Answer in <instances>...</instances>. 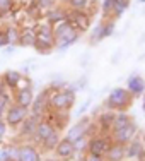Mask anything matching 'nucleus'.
Masks as SVG:
<instances>
[{
	"label": "nucleus",
	"mask_w": 145,
	"mask_h": 161,
	"mask_svg": "<svg viewBox=\"0 0 145 161\" xmlns=\"http://www.w3.org/2000/svg\"><path fill=\"white\" fill-rule=\"evenodd\" d=\"M67 22L79 33H84L91 26V16L84 10H68L67 14Z\"/></svg>",
	"instance_id": "nucleus-7"
},
{
	"label": "nucleus",
	"mask_w": 145,
	"mask_h": 161,
	"mask_svg": "<svg viewBox=\"0 0 145 161\" xmlns=\"http://www.w3.org/2000/svg\"><path fill=\"white\" fill-rule=\"evenodd\" d=\"M102 28H101V40L104 38H109L114 33V19H109V21H102L101 22Z\"/></svg>",
	"instance_id": "nucleus-26"
},
{
	"label": "nucleus",
	"mask_w": 145,
	"mask_h": 161,
	"mask_svg": "<svg viewBox=\"0 0 145 161\" xmlns=\"http://www.w3.org/2000/svg\"><path fill=\"white\" fill-rule=\"evenodd\" d=\"M143 43H145V31L142 33V36H140V40L137 41V45H143Z\"/></svg>",
	"instance_id": "nucleus-41"
},
{
	"label": "nucleus",
	"mask_w": 145,
	"mask_h": 161,
	"mask_svg": "<svg viewBox=\"0 0 145 161\" xmlns=\"http://www.w3.org/2000/svg\"><path fill=\"white\" fill-rule=\"evenodd\" d=\"M43 120V117H36V115H29L19 127H21V137H33L36 132L38 124Z\"/></svg>",
	"instance_id": "nucleus-14"
},
{
	"label": "nucleus",
	"mask_w": 145,
	"mask_h": 161,
	"mask_svg": "<svg viewBox=\"0 0 145 161\" xmlns=\"http://www.w3.org/2000/svg\"><path fill=\"white\" fill-rule=\"evenodd\" d=\"M2 89H3V82H2V77H0V93H2Z\"/></svg>",
	"instance_id": "nucleus-42"
},
{
	"label": "nucleus",
	"mask_w": 145,
	"mask_h": 161,
	"mask_svg": "<svg viewBox=\"0 0 145 161\" xmlns=\"http://www.w3.org/2000/svg\"><path fill=\"white\" fill-rule=\"evenodd\" d=\"M67 80L65 79H58V80H55L53 79L51 80V84H49V91H53V93H56V91H62V89H67Z\"/></svg>",
	"instance_id": "nucleus-28"
},
{
	"label": "nucleus",
	"mask_w": 145,
	"mask_h": 161,
	"mask_svg": "<svg viewBox=\"0 0 145 161\" xmlns=\"http://www.w3.org/2000/svg\"><path fill=\"white\" fill-rule=\"evenodd\" d=\"M137 3H145V0H137Z\"/></svg>",
	"instance_id": "nucleus-43"
},
{
	"label": "nucleus",
	"mask_w": 145,
	"mask_h": 161,
	"mask_svg": "<svg viewBox=\"0 0 145 161\" xmlns=\"http://www.w3.org/2000/svg\"><path fill=\"white\" fill-rule=\"evenodd\" d=\"M33 87H21V89H16V93H14V103L19 106H24V108H29L33 105Z\"/></svg>",
	"instance_id": "nucleus-12"
},
{
	"label": "nucleus",
	"mask_w": 145,
	"mask_h": 161,
	"mask_svg": "<svg viewBox=\"0 0 145 161\" xmlns=\"http://www.w3.org/2000/svg\"><path fill=\"white\" fill-rule=\"evenodd\" d=\"M130 7V0H118V2H114V7H113V14L111 17L113 19H118L121 17L125 14V10H127Z\"/></svg>",
	"instance_id": "nucleus-24"
},
{
	"label": "nucleus",
	"mask_w": 145,
	"mask_h": 161,
	"mask_svg": "<svg viewBox=\"0 0 145 161\" xmlns=\"http://www.w3.org/2000/svg\"><path fill=\"white\" fill-rule=\"evenodd\" d=\"M87 142H89L87 136H85V137H80V139L75 141V142H74V149H75V153H82V151H85V149H87Z\"/></svg>",
	"instance_id": "nucleus-29"
},
{
	"label": "nucleus",
	"mask_w": 145,
	"mask_h": 161,
	"mask_svg": "<svg viewBox=\"0 0 145 161\" xmlns=\"http://www.w3.org/2000/svg\"><path fill=\"white\" fill-rule=\"evenodd\" d=\"M125 158L127 159H143L145 158V146L140 139H133L132 142H128V147H125Z\"/></svg>",
	"instance_id": "nucleus-10"
},
{
	"label": "nucleus",
	"mask_w": 145,
	"mask_h": 161,
	"mask_svg": "<svg viewBox=\"0 0 145 161\" xmlns=\"http://www.w3.org/2000/svg\"><path fill=\"white\" fill-rule=\"evenodd\" d=\"M75 99H77V96H75L74 91L62 89V91H56V93L49 94L48 106L51 112H68L75 105Z\"/></svg>",
	"instance_id": "nucleus-2"
},
{
	"label": "nucleus",
	"mask_w": 145,
	"mask_h": 161,
	"mask_svg": "<svg viewBox=\"0 0 145 161\" xmlns=\"http://www.w3.org/2000/svg\"><path fill=\"white\" fill-rule=\"evenodd\" d=\"M0 161H12L10 158V151H9V146L0 149Z\"/></svg>",
	"instance_id": "nucleus-33"
},
{
	"label": "nucleus",
	"mask_w": 145,
	"mask_h": 161,
	"mask_svg": "<svg viewBox=\"0 0 145 161\" xmlns=\"http://www.w3.org/2000/svg\"><path fill=\"white\" fill-rule=\"evenodd\" d=\"M7 45H9V43H7V38H5V34H3L2 31H0V48H5Z\"/></svg>",
	"instance_id": "nucleus-37"
},
{
	"label": "nucleus",
	"mask_w": 145,
	"mask_h": 161,
	"mask_svg": "<svg viewBox=\"0 0 145 161\" xmlns=\"http://www.w3.org/2000/svg\"><path fill=\"white\" fill-rule=\"evenodd\" d=\"M113 7H114V0H104V2H102V7H101L102 14H104V16H111Z\"/></svg>",
	"instance_id": "nucleus-30"
},
{
	"label": "nucleus",
	"mask_w": 145,
	"mask_h": 161,
	"mask_svg": "<svg viewBox=\"0 0 145 161\" xmlns=\"http://www.w3.org/2000/svg\"><path fill=\"white\" fill-rule=\"evenodd\" d=\"M104 161H125V146L123 144H116L113 142L111 147L106 151V154L102 156Z\"/></svg>",
	"instance_id": "nucleus-18"
},
{
	"label": "nucleus",
	"mask_w": 145,
	"mask_h": 161,
	"mask_svg": "<svg viewBox=\"0 0 145 161\" xmlns=\"http://www.w3.org/2000/svg\"><path fill=\"white\" fill-rule=\"evenodd\" d=\"M55 130H56V129L53 127L51 122L41 120L39 124H38V127H36V132H34V136H33V141H34V142H39V144H41L48 136H51Z\"/></svg>",
	"instance_id": "nucleus-15"
},
{
	"label": "nucleus",
	"mask_w": 145,
	"mask_h": 161,
	"mask_svg": "<svg viewBox=\"0 0 145 161\" xmlns=\"http://www.w3.org/2000/svg\"><path fill=\"white\" fill-rule=\"evenodd\" d=\"M12 7H14V0H0V16H7L12 14Z\"/></svg>",
	"instance_id": "nucleus-27"
},
{
	"label": "nucleus",
	"mask_w": 145,
	"mask_h": 161,
	"mask_svg": "<svg viewBox=\"0 0 145 161\" xmlns=\"http://www.w3.org/2000/svg\"><path fill=\"white\" fill-rule=\"evenodd\" d=\"M5 134H7V124L3 120H0V144L5 139Z\"/></svg>",
	"instance_id": "nucleus-34"
},
{
	"label": "nucleus",
	"mask_w": 145,
	"mask_h": 161,
	"mask_svg": "<svg viewBox=\"0 0 145 161\" xmlns=\"http://www.w3.org/2000/svg\"><path fill=\"white\" fill-rule=\"evenodd\" d=\"M132 103L133 96L127 91V87H114L104 101V106L106 110H111V112H125Z\"/></svg>",
	"instance_id": "nucleus-1"
},
{
	"label": "nucleus",
	"mask_w": 145,
	"mask_h": 161,
	"mask_svg": "<svg viewBox=\"0 0 145 161\" xmlns=\"http://www.w3.org/2000/svg\"><path fill=\"white\" fill-rule=\"evenodd\" d=\"M7 38V43L9 45H19V38H21V29L17 26H9L5 28V31H2Z\"/></svg>",
	"instance_id": "nucleus-22"
},
{
	"label": "nucleus",
	"mask_w": 145,
	"mask_h": 161,
	"mask_svg": "<svg viewBox=\"0 0 145 161\" xmlns=\"http://www.w3.org/2000/svg\"><path fill=\"white\" fill-rule=\"evenodd\" d=\"M127 91L133 98L142 96V94L145 93V79L138 74H132L127 80Z\"/></svg>",
	"instance_id": "nucleus-9"
},
{
	"label": "nucleus",
	"mask_w": 145,
	"mask_h": 161,
	"mask_svg": "<svg viewBox=\"0 0 145 161\" xmlns=\"http://www.w3.org/2000/svg\"><path fill=\"white\" fill-rule=\"evenodd\" d=\"M39 9H44V10H49L53 5H56V0H36Z\"/></svg>",
	"instance_id": "nucleus-32"
},
{
	"label": "nucleus",
	"mask_w": 145,
	"mask_h": 161,
	"mask_svg": "<svg viewBox=\"0 0 145 161\" xmlns=\"http://www.w3.org/2000/svg\"><path fill=\"white\" fill-rule=\"evenodd\" d=\"M67 14L68 10L65 9L63 5H53L49 10H46V21L49 22V24H58V22H62L67 19Z\"/></svg>",
	"instance_id": "nucleus-16"
},
{
	"label": "nucleus",
	"mask_w": 145,
	"mask_h": 161,
	"mask_svg": "<svg viewBox=\"0 0 145 161\" xmlns=\"http://www.w3.org/2000/svg\"><path fill=\"white\" fill-rule=\"evenodd\" d=\"M60 134H58V130H55V132L51 134V136H48L46 139L43 141V142H41V146H43V149L44 151H53V149L56 147V144L60 142Z\"/></svg>",
	"instance_id": "nucleus-23"
},
{
	"label": "nucleus",
	"mask_w": 145,
	"mask_h": 161,
	"mask_svg": "<svg viewBox=\"0 0 145 161\" xmlns=\"http://www.w3.org/2000/svg\"><path fill=\"white\" fill-rule=\"evenodd\" d=\"M130 122H132V117H130L127 112H116V113H114V120H113V129L111 130L127 127Z\"/></svg>",
	"instance_id": "nucleus-21"
},
{
	"label": "nucleus",
	"mask_w": 145,
	"mask_h": 161,
	"mask_svg": "<svg viewBox=\"0 0 145 161\" xmlns=\"http://www.w3.org/2000/svg\"><path fill=\"white\" fill-rule=\"evenodd\" d=\"M137 124L135 122H130V124L127 125V127H121V129H116V130H111V141L113 142H116V144H123V146H127L128 142H132L133 139H135V136H137Z\"/></svg>",
	"instance_id": "nucleus-6"
},
{
	"label": "nucleus",
	"mask_w": 145,
	"mask_h": 161,
	"mask_svg": "<svg viewBox=\"0 0 145 161\" xmlns=\"http://www.w3.org/2000/svg\"><path fill=\"white\" fill-rule=\"evenodd\" d=\"M84 161H104L102 158H99V156H92V154H87V158Z\"/></svg>",
	"instance_id": "nucleus-39"
},
{
	"label": "nucleus",
	"mask_w": 145,
	"mask_h": 161,
	"mask_svg": "<svg viewBox=\"0 0 145 161\" xmlns=\"http://www.w3.org/2000/svg\"><path fill=\"white\" fill-rule=\"evenodd\" d=\"M121 52H123V50H116V53L113 55V58H111V64L113 65L118 64V60H120V57H121Z\"/></svg>",
	"instance_id": "nucleus-38"
},
{
	"label": "nucleus",
	"mask_w": 145,
	"mask_h": 161,
	"mask_svg": "<svg viewBox=\"0 0 145 161\" xmlns=\"http://www.w3.org/2000/svg\"><path fill=\"white\" fill-rule=\"evenodd\" d=\"M114 2H118V0H114Z\"/></svg>",
	"instance_id": "nucleus-47"
},
{
	"label": "nucleus",
	"mask_w": 145,
	"mask_h": 161,
	"mask_svg": "<svg viewBox=\"0 0 145 161\" xmlns=\"http://www.w3.org/2000/svg\"><path fill=\"white\" fill-rule=\"evenodd\" d=\"M114 113H116V112H111V110H106V112H102V113L97 117L96 125H97V129L101 130V132H108V130H111V129H113Z\"/></svg>",
	"instance_id": "nucleus-19"
},
{
	"label": "nucleus",
	"mask_w": 145,
	"mask_h": 161,
	"mask_svg": "<svg viewBox=\"0 0 145 161\" xmlns=\"http://www.w3.org/2000/svg\"><path fill=\"white\" fill-rule=\"evenodd\" d=\"M143 112H145V98H143Z\"/></svg>",
	"instance_id": "nucleus-45"
},
{
	"label": "nucleus",
	"mask_w": 145,
	"mask_h": 161,
	"mask_svg": "<svg viewBox=\"0 0 145 161\" xmlns=\"http://www.w3.org/2000/svg\"><path fill=\"white\" fill-rule=\"evenodd\" d=\"M101 28H102V24L99 22V24H96V28L92 29V34H91V43H99V41H102L101 40Z\"/></svg>",
	"instance_id": "nucleus-31"
},
{
	"label": "nucleus",
	"mask_w": 145,
	"mask_h": 161,
	"mask_svg": "<svg viewBox=\"0 0 145 161\" xmlns=\"http://www.w3.org/2000/svg\"><path fill=\"white\" fill-rule=\"evenodd\" d=\"M28 117H29V108L19 106V105H16V103H10L9 108H7V112H5L3 120H5L7 127H19Z\"/></svg>",
	"instance_id": "nucleus-3"
},
{
	"label": "nucleus",
	"mask_w": 145,
	"mask_h": 161,
	"mask_svg": "<svg viewBox=\"0 0 145 161\" xmlns=\"http://www.w3.org/2000/svg\"><path fill=\"white\" fill-rule=\"evenodd\" d=\"M34 43H36V31H34L33 28H26L21 31V38H19V45L21 47H34Z\"/></svg>",
	"instance_id": "nucleus-20"
},
{
	"label": "nucleus",
	"mask_w": 145,
	"mask_h": 161,
	"mask_svg": "<svg viewBox=\"0 0 145 161\" xmlns=\"http://www.w3.org/2000/svg\"><path fill=\"white\" fill-rule=\"evenodd\" d=\"M46 161H60V159H53V158H51V159H46Z\"/></svg>",
	"instance_id": "nucleus-44"
},
{
	"label": "nucleus",
	"mask_w": 145,
	"mask_h": 161,
	"mask_svg": "<svg viewBox=\"0 0 145 161\" xmlns=\"http://www.w3.org/2000/svg\"><path fill=\"white\" fill-rule=\"evenodd\" d=\"M89 53H85V55H84V58H82V62H80V65L82 67H87V60H89Z\"/></svg>",
	"instance_id": "nucleus-40"
},
{
	"label": "nucleus",
	"mask_w": 145,
	"mask_h": 161,
	"mask_svg": "<svg viewBox=\"0 0 145 161\" xmlns=\"http://www.w3.org/2000/svg\"><path fill=\"white\" fill-rule=\"evenodd\" d=\"M92 129H94L92 120H91V118H87V117H84L82 120L77 122V124H75L72 129H68L67 137H65V139L70 141V142H75V141L80 139V137H85V136L89 137L91 132H92Z\"/></svg>",
	"instance_id": "nucleus-5"
},
{
	"label": "nucleus",
	"mask_w": 145,
	"mask_h": 161,
	"mask_svg": "<svg viewBox=\"0 0 145 161\" xmlns=\"http://www.w3.org/2000/svg\"><path fill=\"white\" fill-rule=\"evenodd\" d=\"M0 77H2V82L7 89L16 91L19 87V84H21V80H22V72L16 70V69H9V70H5Z\"/></svg>",
	"instance_id": "nucleus-11"
},
{
	"label": "nucleus",
	"mask_w": 145,
	"mask_h": 161,
	"mask_svg": "<svg viewBox=\"0 0 145 161\" xmlns=\"http://www.w3.org/2000/svg\"><path fill=\"white\" fill-rule=\"evenodd\" d=\"M89 105H91V98H87L85 101H84V105L80 106V108H79V112H77L79 117H80V115H84V113L87 112V110H89Z\"/></svg>",
	"instance_id": "nucleus-35"
},
{
	"label": "nucleus",
	"mask_w": 145,
	"mask_h": 161,
	"mask_svg": "<svg viewBox=\"0 0 145 161\" xmlns=\"http://www.w3.org/2000/svg\"><path fill=\"white\" fill-rule=\"evenodd\" d=\"M55 153H56V156H58L60 159H70L72 156L75 154L74 142H70V141H67V139H62L58 144H56Z\"/></svg>",
	"instance_id": "nucleus-17"
},
{
	"label": "nucleus",
	"mask_w": 145,
	"mask_h": 161,
	"mask_svg": "<svg viewBox=\"0 0 145 161\" xmlns=\"http://www.w3.org/2000/svg\"><path fill=\"white\" fill-rule=\"evenodd\" d=\"M63 2H68V0H63Z\"/></svg>",
	"instance_id": "nucleus-46"
},
{
	"label": "nucleus",
	"mask_w": 145,
	"mask_h": 161,
	"mask_svg": "<svg viewBox=\"0 0 145 161\" xmlns=\"http://www.w3.org/2000/svg\"><path fill=\"white\" fill-rule=\"evenodd\" d=\"M67 5L70 10H84V12H85V10L92 5V2H91V0H68Z\"/></svg>",
	"instance_id": "nucleus-25"
},
{
	"label": "nucleus",
	"mask_w": 145,
	"mask_h": 161,
	"mask_svg": "<svg viewBox=\"0 0 145 161\" xmlns=\"http://www.w3.org/2000/svg\"><path fill=\"white\" fill-rule=\"evenodd\" d=\"M49 94H51V91H49V89H44L43 93H39V96H38V98L34 96L33 105L29 106V108H31V115H36V117H43V115L46 113V110H49V106H48Z\"/></svg>",
	"instance_id": "nucleus-8"
},
{
	"label": "nucleus",
	"mask_w": 145,
	"mask_h": 161,
	"mask_svg": "<svg viewBox=\"0 0 145 161\" xmlns=\"http://www.w3.org/2000/svg\"><path fill=\"white\" fill-rule=\"evenodd\" d=\"M17 161H41V154L33 144H21Z\"/></svg>",
	"instance_id": "nucleus-13"
},
{
	"label": "nucleus",
	"mask_w": 145,
	"mask_h": 161,
	"mask_svg": "<svg viewBox=\"0 0 145 161\" xmlns=\"http://www.w3.org/2000/svg\"><path fill=\"white\" fill-rule=\"evenodd\" d=\"M14 50H16V45H7V47L5 48H3V55H5V57H9V55H12V53H14Z\"/></svg>",
	"instance_id": "nucleus-36"
},
{
	"label": "nucleus",
	"mask_w": 145,
	"mask_h": 161,
	"mask_svg": "<svg viewBox=\"0 0 145 161\" xmlns=\"http://www.w3.org/2000/svg\"><path fill=\"white\" fill-rule=\"evenodd\" d=\"M113 141L109 136H94L89 139V142H87V153L92 156H99V158H102V156L106 154V151H108L109 147H111Z\"/></svg>",
	"instance_id": "nucleus-4"
}]
</instances>
